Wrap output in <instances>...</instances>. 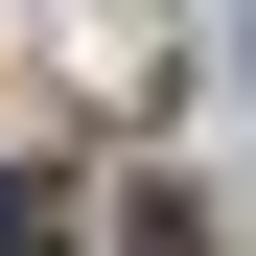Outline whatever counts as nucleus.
<instances>
[{"mask_svg": "<svg viewBox=\"0 0 256 256\" xmlns=\"http://www.w3.org/2000/svg\"><path fill=\"white\" fill-rule=\"evenodd\" d=\"M70 210H94L70 163H0V256H70Z\"/></svg>", "mask_w": 256, "mask_h": 256, "instance_id": "1", "label": "nucleus"}]
</instances>
